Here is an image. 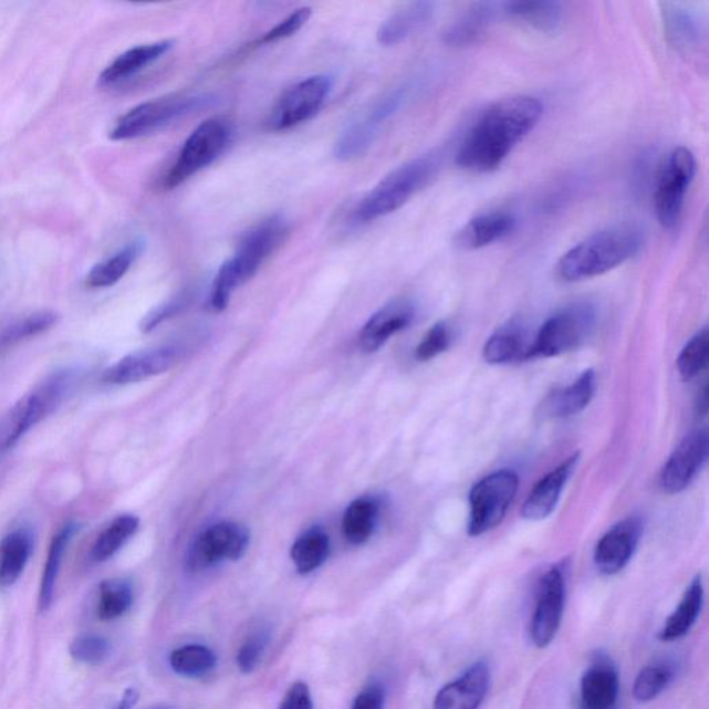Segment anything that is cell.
Segmentation results:
<instances>
[{"mask_svg":"<svg viewBox=\"0 0 709 709\" xmlns=\"http://www.w3.org/2000/svg\"><path fill=\"white\" fill-rule=\"evenodd\" d=\"M170 668L185 678H200L217 665L216 653L206 646L189 645L176 648L169 657Z\"/></svg>","mask_w":709,"mask_h":709,"instance_id":"d590c367","label":"cell"},{"mask_svg":"<svg viewBox=\"0 0 709 709\" xmlns=\"http://www.w3.org/2000/svg\"><path fill=\"white\" fill-rule=\"evenodd\" d=\"M439 169V158L430 154L400 165L382 179L356 206L354 219L369 223L403 208L411 197L431 183Z\"/></svg>","mask_w":709,"mask_h":709,"instance_id":"277c9868","label":"cell"},{"mask_svg":"<svg viewBox=\"0 0 709 709\" xmlns=\"http://www.w3.org/2000/svg\"><path fill=\"white\" fill-rule=\"evenodd\" d=\"M312 14L311 8L296 9L289 18L280 21L273 29L265 32V34L258 40L257 45H267V43H274L288 38L293 37L299 32L302 27L307 23Z\"/></svg>","mask_w":709,"mask_h":709,"instance_id":"ee69618b","label":"cell"},{"mask_svg":"<svg viewBox=\"0 0 709 709\" xmlns=\"http://www.w3.org/2000/svg\"><path fill=\"white\" fill-rule=\"evenodd\" d=\"M279 709H313L310 687L304 681H296L285 691Z\"/></svg>","mask_w":709,"mask_h":709,"instance_id":"7dc6e473","label":"cell"},{"mask_svg":"<svg viewBox=\"0 0 709 709\" xmlns=\"http://www.w3.org/2000/svg\"><path fill=\"white\" fill-rule=\"evenodd\" d=\"M596 392V373L587 369L569 387L548 395L541 405V417L545 420H562L580 415L592 403Z\"/></svg>","mask_w":709,"mask_h":709,"instance_id":"44dd1931","label":"cell"},{"mask_svg":"<svg viewBox=\"0 0 709 709\" xmlns=\"http://www.w3.org/2000/svg\"><path fill=\"white\" fill-rule=\"evenodd\" d=\"M709 437L706 428L686 436L674 449L659 475V487L669 494L685 491L707 465Z\"/></svg>","mask_w":709,"mask_h":709,"instance_id":"5bb4252c","label":"cell"},{"mask_svg":"<svg viewBox=\"0 0 709 709\" xmlns=\"http://www.w3.org/2000/svg\"><path fill=\"white\" fill-rule=\"evenodd\" d=\"M145 250V241L137 239L126 244L124 249L115 252L114 256L96 263L86 277V285L91 289H107L117 284L121 279L129 272V269L137 261Z\"/></svg>","mask_w":709,"mask_h":709,"instance_id":"f1b7e54d","label":"cell"},{"mask_svg":"<svg viewBox=\"0 0 709 709\" xmlns=\"http://www.w3.org/2000/svg\"><path fill=\"white\" fill-rule=\"evenodd\" d=\"M696 169L695 154L686 147L675 148L665 159L654 196L657 219L664 229H674L679 223Z\"/></svg>","mask_w":709,"mask_h":709,"instance_id":"30bf717a","label":"cell"},{"mask_svg":"<svg viewBox=\"0 0 709 709\" xmlns=\"http://www.w3.org/2000/svg\"><path fill=\"white\" fill-rule=\"evenodd\" d=\"M452 345V332L447 322H438L428 330L415 351L417 361L428 362L444 354Z\"/></svg>","mask_w":709,"mask_h":709,"instance_id":"b9f144b4","label":"cell"},{"mask_svg":"<svg viewBox=\"0 0 709 709\" xmlns=\"http://www.w3.org/2000/svg\"><path fill=\"white\" fill-rule=\"evenodd\" d=\"M217 103L212 95L167 96L154 98L131 108L110 131L112 140H132L167 128L176 121L211 107Z\"/></svg>","mask_w":709,"mask_h":709,"instance_id":"8992f818","label":"cell"},{"mask_svg":"<svg viewBox=\"0 0 709 709\" xmlns=\"http://www.w3.org/2000/svg\"><path fill=\"white\" fill-rule=\"evenodd\" d=\"M134 602V593L124 580L104 581L98 597L97 615L102 621H113L128 612Z\"/></svg>","mask_w":709,"mask_h":709,"instance_id":"74e56055","label":"cell"},{"mask_svg":"<svg viewBox=\"0 0 709 709\" xmlns=\"http://www.w3.org/2000/svg\"><path fill=\"white\" fill-rule=\"evenodd\" d=\"M491 670L488 664L477 661L458 679L445 685L434 698L432 709H480L486 701Z\"/></svg>","mask_w":709,"mask_h":709,"instance_id":"ac0fdd59","label":"cell"},{"mask_svg":"<svg viewBox=\"0 0 709 709\" xmlns=\"http://www.w3.org/2000/svg\"><path fill=\"white\" fill-rule=\"evenodd\" d=\"M416 316L414 302L395 300L378 310L366 322L359 335L361 348L372 354L377 352L393 335L408 329Z\"/></svg>","mask_w":709,"mask_h":709,"instance_id":"d6986e66","label":"cell"},{"mask_svg":"<svg viewBox=\"0 0 709 709\" xmlns=\"http://www.w3.org/2000/svg\"><path fill=\"white\" fill-rule=\"evenodd\" d=\"M250 545V532L238 522H218L196 538L186 557V565L194 573L213 567L222 562H236L244 556Z\"/></svg>","mask_w":709,"mask_h":709,"instance_id":"7c38bea8","label":"cell"},{"mask_svg":"<svg viewBox=\"0 0 709 709\" xmlns=\"http://www.w3.org/2000/svg\"><path fill=\"white\" fill-rule=\"evenodd\" d=\"M565 596H567V587H565L563 570L552 567L542 576L534 615L531 619V642L538 648L548 647L556 637L562 626Z\"/></svg>","mask_w":709,"mask_h":709,"instance_id":"4fadbf2b","label":"cell"},{"mask_svg":"<svg viewBox=\"0 0 709 709\" xmlns=\"http://www.w3.org/2000/svg\"><path fill=\"white\" fill-rule=\"evenodd\" d=\"M232 136V125L227 119L211 118L197 126L185 140L176 161L165 175L164 189L178 188L191 176L216 161L227 150Z\"/></svg>","mask_w":709,"mask_h":709,"instance_id":"ba28073f","label":"cell"},{"mask_svg":"<svg viewBox=\"0 0 709 709\" xmlns=\"http://www.w3.org/2000/svg\"><path fill=\"white\" fill-rule=\"evenodd\" d=\"M79 373L64 369L52 373L14 405L0 434V452L12 449L27 432L53 414L73 392Z\"/></svg>","mask_w":709,"mask_h":709,"instance_id":"5b68a950","label":"cell"},{"mask_svg":"<svg viewBox=\"0 0 709 709\" xmlns=\"http://www.w3.org/2000/svg\"><path fill=\"white\" fill-rule=\"evenodd\" d=\"M619 679L614 665L597 658L581 679V703L584 709H614L618 700Z\"/></svg>","mask_w":709,"mask_h":709,"instance_id":"cb8c5ba5","label":"cell"},{"mask_svg":"<svg viewBox=\"0 0 709 709\" xmlns=\"http://www.w3.org/2000/svg\"><path fill=\"white\" fill-rule=\"evenodd\" d=\"M189 295L184 293L176 295L175 299L164 302L163 305L154 307L152 312H148L145 319L140 323V330L143 333L152 332L167 319L173 317L176 313L184 310L185 305L188 304Z\"/></svg>","mask_w":709,"mask_h":709,"instance_id":"bcb514c9","label":"cell"},{"mask_svg":"<svg viewBox=\"0 0 709 709\" xmlns=\"http://www.w3.org/2000/svg\"><path fill=\"white\" fill-rule=\"evenodd\" d=\"M532 343H528L525 327L511 321L499 327L483 345L482 356L489 365H510L531 359Z\"/></svg>","mask_w":709,"mask_h":709,"instance_id":"484cf974","label":"cell"},{"mask_svg":"<svg viewBox=\"0 0 709 709\" xmlns=\"http://www.w3.org/2000/svg\"><path fill=\"white\" fill-rule=\"evenodd\" d=\"M405 92L399 90L393 92L378 102L373 107L369 114L362 117L355 123H352L343 134L338 137L334 146L335 158L341 161H350V159L358 158L369 150V147L375 142L382 125L386 123L389 117H393L395 112L404 102Z\"/></svg>","mask_w":709,"mask_h":709,"instance_id":"9a60e30c","label":"cell"},{"mask_svg":"<svg viewBox=\"0 0 709 709\" xmlns=\"http://www.w3.org/2000/svg\"><path fill=\"white\" fill-rule=\"evenodd\" d=\"M596 319L590 302H576L554 313L532 341L531 359L554 358L578 350L595 332Z\"/></svg>","mask_w":709,"mask_h":709,"instance_id":"52a82bcc","label":"cell"},{"mask_svg":"<svg viewBox=\"0 0 709 709\" xmlns=\"http://www.w3.org/2000/svg\"><path fill=\"white\" fill-rule=\"evenodd\" d=\"M500 4L480 2L461 13L444 31L442 41L450 48H467L480 42L498 15Z\"/></svg>","mask_w":709,"mask_h":709,"instance_id":"d4e9b609","label":"cell"},{"mask_svg":"<svg viewBox=\"0 0 709 709\" xmlns=\"http://www.w3.org/2000/svg\"><path fill=\"white\" fill-rule=\"evenodd\" d=\"M137 692L134 689L126 690L125 696L123 697V700H121L119 706L117 709H132L135 707V703L137 701Z\"/></svg>","mask_w":709,"mask_h":709,"instance_id":"681fc988","label":"cell"},{"mask_svg":"<svg viewBox=\"0 0 709 709\" xmlns=\"http://www.w3.org/2000/svg\"><path fill=\"white\" fill-rule=\"evenodd\" d=\"M288 234L289 223L280 216L268 218L247 232L234 254L222 263L213 279L208 301L211 310H227L234 291L256 277L263 262L282 246Z\"/></svg>","mask_w":709,"mask_h":709,"instance_id":"3957f363","label":"cell"},{"mask_svg":"<svg viewBox=\"0 0 709 709\" xmlns=\"http://www.w3.org/2000/svg\"><path fill=\"white\" fill-rule=\"evenodd\" d=\"M542 114V103L531 96H511L492 103L465 135L456 163L471 173H491L535 128Z\"/></svg>","mask_w":709,"mask_h":709,"instance_id":"6da1fadb","label":"cell"},{"mask_svg":"<svg viewBox=\"0 0 709 709\" xmlns=\"http://www.w3.org/2000/svg\"><path fill=\"white\" fill-rule=\"evenodd\" d=\"M268 643L269 634L267 630H257L256 634L247 637V640L238 653V667L241 672L250 674L257 668L263 653H265Z\"/></svg>","mask_w":709,"mask_h":709,"instance_id":"f6af8a7d","label":"cell"},{"mask_svg":"<svg viewBox=\"0 0 709 709\" xmlns=\"http://www.w3.org/2000/svg\"><path fill=\"white\" fill-rule=\"evenodd\" d=\"M709 356V333L708 329H702L689 343L681 350L676 365H678L679 375L685 382H690L701 375L707 369Z\"/></svg>","mask_w":709,"mask_h":709,"instance_id":"ab89813d","label":"cell"},{"mask_svg":"<svg viewBox=\"0 0 709 709\" xmlns=\"http://www.w3.org/2000/svg\"><path fill=\"white\" fill-rule=\"evenodd\" d=\"M32 552V538L29 532H10L0 541V586H10L24 573Z\"/></svg>","mask_w":709,"mask_h":709,"instance_id":"f546056e","label":"cell"},{"mask_svg":"<svg viewBox=\"0 0 709 709\" xmlns=\"http://www.w3.org/2000/svg\"><path fill=\"white\" fill-rule=\"evenodd\" d=\"M503 13L541 32H554L562 25L564 9L560 2H505Z\"/></svg>","mask_w":709,"mask_h":709,"instance_id":"4dcf8cb0","label":"cell"},{"mask_svg":"<svg viewBox=\"0 0 709 709\" xmlns=\"http://www.w3.org/2000/svg\"><path fill=\"white\" fill-rule=\"evenodd\" d=\"M330 554V540L323 531L313 530L305 532L291 548V560L299 574L306 575L322 567Z\"/></svg>","mask_w":709,"mask_h":709,"instance_id":"836d02e7","label":"cell"},{"mask_svg":"<svg viewBox=\"0 0 709 709\" xmlns=\"http://www.w3.org/2000/svg\"><path fill=\"white\" fill-rule=\"evenodd\" d=\"M79 528L74 522H70V524L64 525L53 538L51 548H49L48 560L45 569H43L41 582L40 604L42 609L51 607L54 586H56L64 553L67 551L70 542L73 540L75 532L79 531Z\"/></svg>","mask_w":709,"mask_h":709,"instance_id":"d6a6232c","label":"cell"},{"mask_svg":"<svg viewBox=\"0 0 709 709\" xmlns=\"http://www.w3.org/2000/svg\"><path fill=\"white\" fill-rule=\"evenodd\" d=\"M672 679L674 672L667 665H648L636 676L632 695L637 702H650L667 689Z\"/></svg>","mask_w":709,"mask_h":709,"instance_id":"60d3db41","label":"cell"},{"mask_svg":"<svg viewBox=\"0 0 709 709\" xmlns=\"http://www.w3.org/2000/svg\"><path fill=\"white\" fill-rule=\"evenodd\" d=\"M436 12L431 2H411L384 20L377 31V41L383 46H394L423 29Z\"/></svg>","mask_w":709,"mask_h":709,"instance_id":"4316f807","label":"cell"},{"mask_svg":"<svg viewBox=\"0 0 709 709\" xmlns=\"http://www.w3.org/2000/svg\"><path fill=\"white\" fill-rule=\"evenodd\" d=\"M520 480L513 470H498L483 477L472 487L469 503L470 536H481L494 530L503 521L514 502Z\"/></svg>","mask_w":709,"mask_h":709,"instance_id":"9c48e42d","label":"cell"},{"mask_svg":"<svg viewBox=\"0 0 709 709\" xmlns=\"http://www.w3.org/2000/svg\"><path fill=\"white\" fill-rule=\"evenodd\" d=\"M137 528L139 520L135 515H119L98 535L92 548V559L96 563L107 562L136 534Z\"/></svg>","mask_w":709,"mask_h":709,"instance_id":"e575fe53","label":"cell"},{"mask_svg":"<svg viewBox=\"0 0 709 709\" xmlns=\"http://www.w3.org/2000/svg\"><path fill=\"white\" fill-rule=\"evenodd\" d=\"M333 90L327 75H313L296 82L280 96L268 119L273 132L288 131L315 117Z\"/></svg>","mask_w":709,"mask_h":709,"instance_id":"8fae6325","label":"cell"},{"mask_svg":"<svg viewBox=\"0 0 709 709\" xmlns=\"http://www.w3.org/2000/svg\"><path fill=\"white\" fill-rule=\"evenodd\" d=\"M58 313L52 311H42L32 313L20 321L10 324L0 332V348H8L10 345L20 343V341L35 337V335L46 332V330L58 323Z\"/></svg>","mask_w":709,"mask_h":709,"instance_id":"f35d334b","label":"cell"},{"mask_svg":"<svg viewBox=\"0 0 709 709\" xmlns=\"http://www.w3.org/2000/svg\"><path fill=\"white\" fill-rule=\"evenodd\" d=\"M378 519V504L375 499L361 498L354 500L345 510L343 532L352 545H362L371 540Z\"/></svg>","mask_w":709,"mask_h":709,"instance_id":"1f68e13d","label":"cell"},{"mask_svg":"<svg viewBox=\"0 0 709 709\" xmlns=\"http://www.w3.org/2000/svg\"><path fill=\"white\" fill-rule=\"evenodd\" d=\"M178 359L179 352L175 346L135 352L108 367L104 372L103 382L115 386L143 382L169 371Z\"/></svg>","mask_w":709,"mask_h":709,"instance_id":"e0dca14e","label":"cell"},{"mask_svg":"<svg viewBox=\"0 0 709 709\" xmlns=\"http://www.w3.org/2000/svg\"><path fill=\"white\" fill-rule=\"evenodd\" d=\"M665 29L670 41L680 49L696 46L700 41V23L690 10L678 7V4H665L664 9Z\"/></svg>","mask_w":709,"mask_h":709,"instance_id":"8d00e7d4","label":"cell"},{"mask_svg":"<svg viewBox=\"0 0 709 709\" xmlns=\"http://www.w3.org/2000/svg\"><path fill=\"white\" fill-rule=\"evenodd\" d=\"M70 653L79 663L97 665L106 661L110 643L103 636L81 635L71 643Z\"/></svg>","mask_w":709,"mask_h":709,"instance_id":"7bdbcfd3","label":"cell"},{"mask_svg":"<svg viewBox=\"0 0 709 709\" xmlns=\"http://www.w3.org/2000/svg\"><path fill=\"white\" fill-rule=\"evenodd\" d=\"M643 521L640 517H628L617 522L602 536L595 549V565L604 575L621 573L630 563L642 540Z\"/></svg>","mask_w":709,"mask_h":709,"instance_id":"2e32d148","label":"cell"},{"mask_svg":"<svg viewBox=\"0 0 709 709\" xmlns=\"http://www.w3.org/2000/svg\"><path fill=\"white\" fill-rule=\"evenodd\" d=\"M645 236L636 225L606 228L581 241L560 258L556 274L565 283L602 277L642 250Z\"/></svg>","mask_w":709,"mask_h":709,"instance_id":"7a4b0ae2","label":"cell"},{"mask_svg":"<svg viewBox=\"0 0 709 709\" xmlns=\"http://www.w3.org/2000/svg\"><path fill=\"white\" fill-rule=\"evenodd\" d=\"M515 228L513 213L491 211L467 222L456 234L455 246L460 250L476 251L508 238Z\"/></svg>","mask_w":709,"mask_h":709,"instance_id":"603a6c76","label":"cell"},{"mask_svg":"<svg viewBox=\"0 0 709 709\" xmlns=\"http://www.w3.org/2000/svg\"><path fill=\"white\" fill-rule=\"evenodd\" d=\"M386 703V691L382 686L372 685L359 692L352 703V709H384Z\"/></svg>","mask_w":709,"mask_h":709,"instance_id":"c3c4849f","label":"cell"},{"mask_svg":"<svg viewBox=\"0 0 709 709\" xmlns=\"http://www.w3.org/2000/svg\"><path fill=\"white\" fill-rule=\"evenodd\" d=\"M578 461L580 453H574L536 483L522 504V519L542 521L556 510L563 489L567 486L571 476L574 475Z\"/></svg>","mask_w":709,"mask_h":709,"instance_id":"ffe728a7","label":"cell"},{"mask_svg":"<svg viewBox=\"0 0 709 709\" xmlns=\"http://www.w3.org/2000/svg\"><path fill=\"white\" fill-rule=\"evenodd\" d=\"M703 604V584L701 575H697L687 587L684 597L676 607L675 612L669 615L661 629L658 632V640L670 643L681 639L696 625L700 617Z\"/></svg>","mask_w":709,"mask_h":709,"instance_id":"83f0119b","label":"cell"},{"mask_svg":"<svg viewBox=\"0 0 709 709\" xmlns=\"http://www.w3.org/2000/svg\"><path fill=\"white\" fill-rule=\"evenodd\" d=\"M173 48L174 41H159L129 49L104 69L103 73L98 75V85L110 87L134 79L148 65L164 58Z\"/></svg>","mask_w":709,"mask_h":709,"instance_id":"7402d4cb","label":"cell"}]
</instances>
